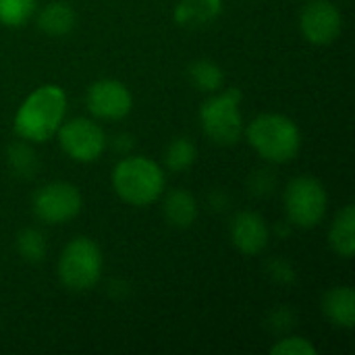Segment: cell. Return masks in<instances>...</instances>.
Instances as JSON below:
<instances>
[{"label":"cell","mask_w":355,"mask_h":355,"mask_svg":"<svg viewBox=\"0 0 355 355\" xmlns=\"http://www.w3.org/2000/svg\"><path fill=\"white\" fill-rule=\"evenodd\" d=\"M85 106L98 119L119 121L131 112L133 96L125 83L116 79H100L89 85L85 96Z\"/></svg>","instance_id":"obj_10"},{"label":"cell","mask_w":355,"mask_h":355,"mask_svg":"<svg viewBox=\"0 0 355 355\" xmlns=\"http://www.w3.org/2000/svg\"><path fill=\"white\" fill-rule=\"evenodd\" d=\"M250 146L268 162L285 164L302 150V131L297 123L279 112L258 114L245 129Z\"/></svg>","instance_id":"obj_2"},{"label":"cell","mask_w":355,"mask_h":355,"mask_svg":"<svg viewBox=\"0 0 355 355\" xmlns=\"http://www.w3.org/2000/svg\"><path fill=\"white\" fill-rule=\"evenodd\" d=\"M56 133L62 152L77 162H94L106 150V133L92 119L77 116L67 123L62 121Z\"/></svg>","instance_id":"obj_8"},{"label":"cell","mask_w":355,"mask_h":355,"mask_svg":"<svg viewBox=\"0 0 355 355\" xmlns=\"http://www.w3.org/2000/svg\"><path fill=\"white\" fill-rule=\"evenodd\" d=\"M17 252L25 262H42L48 254V243L46 237L40 229H23L17 235Z\"/></svg>","instance_id":"obj_19"},{"label":"cell","mask_w":355,"mask_h":355,"mask_svg":"<svg viewBox=\"0 0 355 355\" xmlns=\"http://www.w3.org/2000/svg\"><path fill=\"white\" fill-rule=\"evenodd\" d=\"M231 241L233 245L245 254V256H256L266 250L270 241V227L262 218V214L254 210H241L233 216L231 227Z\"/></svg>","instance_id":"obj_11"},{"label":"cell","mask_w":355,"mask_h":355,"mask_svg":"<svg viewBox=\"0 0 355 355\" xmlns=\"http://www.w3.org/2000/svg\"><path fill=\"white\" fill-rule=\"evenodd\" d=\"M187 77L191 85L204 94H214L225 83V71L214 60H208V58L193 60L187 69Z\"/></svg>","instance_id":"obj_17"},{"label":"cell","mask_w":355,"mask_h":355,"mask_svg":"<svg viewBox=\"0 0 355 355\" xmlns=\"http://www.w3.org/2000/svg\"><path fill=\"white\" fill-rule=\"evenodd\" d=\"M112 187L123 202L131 206H150L162 196L166 177L152 158L129 156L114 166Z\"/></svg>","instance_id":"obj_3"},{"label":"cell","mask_w":355,"mask_h":355,"mask_svg":"<svg viewBox=\"0 0 355 355\" xmlns=\"http://www.w3.org/2000/svg\"><path fill=\"white\" fill-rule=\"evenodd\" d=\"M243 100L241 89L229 87L225 92H214L200 106V123L206 137L218 146H233L243 133V116L239 104Z\"/></svg>","instance_id":"obj_5"},{"label":"cell","mask_w":355,"mask_h":355,"mask_svg":"<svg viewBox=\"0 0 355 355\" xmlns=\"http://www.w3.org/2000/svg\"><path fill=\"white\" fill-rule=\"evenodd\" d=\"M223 12V0H181L175 6L173 19L181 27L198 29L216 21Z\"/></svg>","instance_id":"obj_13"},{"label":"cell","mask_w":355,"mask_h":355,"mask_svg":"<svg viewBox=\"0 0 355 355\" xmlns=\"http://www.w3.org/2000/svg\"><path fill=\"white\" fill-rule=\"evenodd\" d=\"M33 214L46 225H64L73 220L83 206V198L73 183L52 181L33 193Z\"/></svg>","instance_id":"obj_7"},{"label":"cell","mask_w":355,"mask_h":355,"mask_svg":"<svg viewBox=\"0 0 355 355\" xmlns=\"http://www.w3.org/2000/svg\"><path fill=\"white\" fill-rule=\"evenodd\" d=\"M300 29L310 44L329 46L343 31V15L331 0H308L300 12Z\"/></svg>","instance_id":"obj_9"},{"label":"cell","mask_w":355,"mask_h":355,"mask_svg":"<svg viewBox=\"0 0 355 355\" xmlns=\"http://www.w3.org/2000/svg\"><path fill=\"white\" fill-rule=\"evenodd\" d=\"M102 250L89 237H75L64 245L58 258V279L75 293L94 289L102 277Z\"/></svg>","instance_id":"obj_4"},{"label":"cell","mask_w":355,"mask_h":355,"mask_svg":"<svg viewBox=\"0 0 355 355\" xmlns=\"http://www.w3.org/2000/svg\"><path fill=\"white\" fill-rule=\"evenodd\" d=\"M67 114V94L60 85H40L15 114V133L23 141H48L56 135Z\"/></svg>","instance_id":"obj_1"},{"label":"cell","mask_w":355,"mask_h":355,"mask_svg":"<svg viewBox=\"0 0 355 355\" xmlns=\"http://www.w3.org/2000/svg\"><path fill=\"white\" fill-rule=\"evenodd\" d=\"M37 0H0V23L6 27L25 25L35 12Z\"/></svg>","instance_id":"obj_20"},{"label":"cell","mask_w":355,"mask_h":355,"mask_svg":"<svg viewBox=\"0 0 355 355\" xmlns=\"http://www.w3.org/2000/svg\"><path fill=\"white\" fill-rule=\"evenodd\" d=\"M8 162L17 175H33V171L37 166L33 150L25 144H12L8 148Z\"/></svg>","instance_id":"obj_21"},{"label":"cell","mask_w":355,"mask_h":355,"mask_svg":"<svg viewBox=\"0 0 355 355\" xmlns=\"http://www.w3.org/2000/svg\"><path fill=\"white\" fill-rule=\"evenodd\" d=\"M268 270H270V277L279 283H293L295 281V272H293L291 264L285 260H272Z\"/></svg>","instance_id":"obj_23"},{"label":"cell","mask_w":355,"mask_h":355,"mask_svg":"<svg viewBox=\"0 0 355 355\" xmlns=\"http://www.w3.org/2000/svg\"><path fill=\"white\" fill-rule=\"evenodd\" d=\"M329 243L341 258H354L355 252V208L347 204L333 220L329 231Z\"/></svg>","instance_id":"obj_16"},{"label":"cell","mask_w":355,"mask_h":355,"mask_svg":"<svg viewBox=\"0 0 355 355\" xmlns=\"http://www.w3.org/2000/svg\"><path fill=\"white\" fill-rule=\"evenodd\" d=\"M283 202L291 225L302 229H312L324 218L329 196L324 185L316 177L302 175L289 181L283 193Z\"/></svg>","instance_id":"obj_6"},{"label":"cell","mask_w":355,"mask_h":355,"mask_svg":"<svg viewBox=\"0 0 355 355\" xmlns=\"http://www.w3.org/2000/svg\"><path fill=\"white\" fill-rule=\"evenodd\" d=\"M275 355H316V347L304 337H285L270 347Z\"/></svg>","instance_id":"obj_22"},{"label":"cell","mask_w":355,"mask_h":355,"mask_svg":"<svg viewBox=\"0 0 355 355\" xmlns=\"http://www.w3.org/2000/svg\"><path fill=\"white\" fill-rule=\"evenodd\" d=\"M162 212L164 218L171 227L177 229H189L198 220V202L187 189H171L164 196L162 202Z\"/></svg>","instance_id":"obj_14"},{"label":"cell","mask_w":355,"mask_h":355,"mask_svg":"<svg viewBox=\"0 0 355 355\" xmlns=\"http://www.w3.org/2000/svg\"><path fill=\"white\" fill-rule=\"evenodd\" d=\"M324 316L339 329L355 327V293L349 285L333 287L322 297Z\"/></svg>","instance_id":"obj_12"},{"label":"cell","mask_w":355,"mask_h":355,"mask_svg":"<svg viewBox=\"0 0 355 355\" xmlns=\"http://www.w3.org/2000/svg\"><path fill=\"white\" fill-rule=\"evenodd\" d=\"M198 160V148L187 137L173 139L164 150V164L171 173H183L193 166Z\"/></svg>","instance_id":"obj_18"},{"label":"cell","mask_w":355,"mask_h":355,"mask_svg":"<svg viewBox=\"0 0 355 355\" xmlns=\"http://www.w3.org/2000/svg\"><path fill=\"white\" fill-rule=\"evenodd\" d=\"M75 25H77L75 8L64 0L48 2L37 15V27L52 37H62V35L71 33L75 29Z\"/></svg>","instance_id":"obj_15"}]
</instances>
